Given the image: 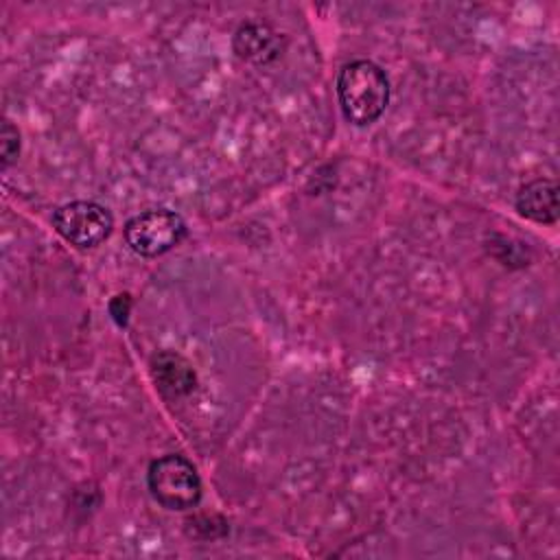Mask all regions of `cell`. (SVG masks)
<instances>
[{"label":"cell","mask_w":560,"mask_h":560,"mask_svg":"<svg viewBox=\"0 0 560 560\" xmlns=\"http://www.w3.org/2000/svg\"><path fill=\"white\" fill-rule=\"evenodd\" d=\"M147 483L153 499L166 510H190L201 499V479L192 462L182 455H162L151 462Z\"/></svg>","instance_id":"cell-2"},{"label":"cell","mask_w":560,"mask_h":560,"mask_svg":"<svg viewBox=\"0 0 560 560\" xmlns=\"http://www.w3.org/2000/svg\"><path fill=\"white\" fill-rule=\"evenodd\" d=\"M0 151H2V166L7 168L20 153V133L18 129L11 125V120L2 122V131H0Z\"/></svg>","instance_id":"cell-8"},{"label":"cell","mask_w":560,"mask_h":560,"mask_svg":"<svg viewBox=\"0 0 560 560\" xmlns=\"http://www.w3.org/2000/svg\"><path fill=\"white\" fill-rule=\"evenodd\" d=\"M52 228L70 245L90 249L101 245L112 234L114 217L96 201H70L55 210Z\"/></svg>","instance_id":"cell-4"},{"label":"cell","mask_w":560,"mask_h":560,"mask_svg":"<svg viewBox=\"0 0 560 560\" xmlns=\"http://www.w3.org/2000/svg\"><path fill=\"white\" fill-rule=\"evenodd\" d=\"M234 50L252 63H269L282 50V33L267 22H245L234 33Z\"/></svg>","instance_id":"cell-5"},{"label":"cell","mask_w":560,"mask_h":560,"mask_svg":"<svg viewBox=\"0 0 560 560\" xmlns=\"http://www.w3.org/2000/svg\"><path fill=\"white\" fill-rule=\"evenodd\" d=\"M337 96L348 122L370 125L381 118L389 103L387 74L370 59H354L339 70Z\"/></svg>","instance_id":"cell-1"},{"label":"cell","mask_w":560,"mask_h":560,"mask_svg":"<svg viewBox=\"0 0 560 560\" xmlns=\"http://www.w3.org/2000/svg\"><path fill=\"white\" fill-rule=\"evenodd\" d=\"M516 210L536 223H556L560 214L558 184L547 177L532 179L523 184L516 192Z\"/></svg>","instance_id":"cell-6"},{"label":"cell","mask_w":560,"mask_h":560,"mask_svg":"<svg viewBox=\"0 0 560 560\" xmlns=\"http://www.w3.org/2000/svg\"><path fill=\"white\" fill-rule=\"evenodd\" d=\"M129 311H131V298H129V293H120V295H114V298H112V302H109V315L114 317V322H116L118 326H125V324H127Z\"/></svg>","instance_id":"cell-9"},{"label":"cell","mask_w":560,"mask_h":560,"mask_svg":"<svg viewBox=\"0 0 560 560\" xmlns=\"http://www.w3.org/2000/svg\"><path fill=\"white\" fill-rule=\"evenodd\" d=\"M186 236L184 219L166 208L144 210L131 217L125 225V241L131 252L144 258H155L173 249Z\"/></svg>","instance_id":"cell-3"},{"label":"cell","mask_w":560,"mask_h":560,"mask_svg":"<svg viewBox=\"0 0 560 560\" xmlns=\"http://www.w3.org/2000/svg\"><path fill=\"white\" fill-rule=\"evenodd\" d=\"M151 376L155 387L166 396H184L195 387L192 365L177 352L164 350L151 359Z\"/></svg>","instance_id":"cell-7"}]
</instances>
